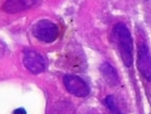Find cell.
Here are the masks:
<instances>
[{
  "mask_svg": "<svg viewBox=\"0 0 151 114\" xmlns=\"http://www.w3.org/2000/svg\"><path fill=\"white\" fill-rule=\"evenodd\" d=\"M137 68L143 77L151 81V53L147 45L141 44L137 52Z\"/></svg>",
  "mask_w": 151,
  "mask_h": 114,
  "instance_id": "5b68a950",
  "label": "cell"
},
{
  "mask_svg": "<svg viewBox=\"0 0 151 114\" xmlns=\"http://www.w3.org/2000/svg\"><path fill=\"white\" fill-rule=\"evenodd\" d=\"M104 103H105L106 107L108 108V110L111 112L112 114H123L122 111L120 110L119 106L117 105L116 99L114 98L113 95H108L104 100Z\"/></svg>",
  "mask_w": 151,
  "mask_h": 114,
  "instance_id": "ba28073f",
  "label": "cell"
},
{
  "mask_svg": "<svg viewBox=\"0 0 151 114\" xmlns=\"http://www.w3.org/2000/svg\"><path fill=\"white\" fill-rule=\"evenodd\" d=\"M111 38L124 65L131 67L133 65V40L128 27L124 23H117L112 29Z\"/></svg>",
  "mask_w": 151,
  "mask_h": 114,
  "instance_id": "6da1fadb",
  "label": "cell"
},
{
  "mask_svg": "<svg viewBox=\"0 0 151 114\" xmlns=\"http://www.w3.org/2000/svg\"><path fill=\"white\" fill-rule=\"evenodd\" d=\"M13 114H27L26 110L23 109V108H17L16 110L13 111Z\"/></svg>",
  "mask_w": 151,
  "mask_h": 114,
  "instance_id": "9c48e42d",
  "label": "cell"
},
{
  "mask_svg": "<svg viewBox=\"0 0 151 114\" xmlns=\"http://www.w3.org/2000/svg\"><path fill=\"white\" fill-rule=\"evenodd\" d=\"M37 0H6L3 5L4 11L8 13H17L31 8L36 4Z\"/></svg>",
  "mask_w": 151,
  "mask_h": 114,
  "instance_id": "8992f818",
  "label": "cell"
},
{
  "mask_svg": "<svg viewBox=\"0 0 151 114\" xmlns=\"http://www.w3.org/2000/svg\"><path fill=\"white\" fill-rule=\"evenodd\" d=\"M32 33L38 40L45 43L55 41L59 34L57 25L47 19L39 20L32 28Z\"/></svg>",
  "mask_w": 151,
  "mask_h": 114,
  "instance_id": "7a4b0ae2",
  "label": "cell"
},
{
  "mask_svg": "<svg viewBox=\"0 0 151 114\" xmlns=\"http://www.w3.org/2000/svg\"><path fill=\"white\" fill-rule=\"evenodd\" d=\"M63 83L69 93L77 97H86L90 92L89 86L82 78L77 75L66 74L63 77Z\"/></svg>",
  "mask_w": 151,
  "mask_h": 114,
  "instance_id": "3957f363",
  "label": "cell"
},
{
  "mask_svg": "<svg viewBox=\"0 0 151 114\" xmlns=\"http://www.w3.org/2000/svg\"><path fill=\"white\" fill-rule=\"evenodd\" d=\"M23 64L32 74L42 73L46 68L44 57L32 49H26L23 53Z\"/></svg>",
  "mask_w": 151,
  "mask_h": 114,
  "instance_id": "277c9868",
  "label": "cell"
},
{
  "mask_svg": "<svg viewBox=\"0 0 151 114\" xmlns=\"http://www.w3.org/2000/svg\"><path fill=\"white\" fill-rule=\"evenodd\" d=\"M100 72L102 76H103L104 80L110 86H117L119 84L120 80H119V76L117 73L116 69L112 66L110 63L108 62H104L100 65Z\"/></svg>",
  "mask_w": 151,
  "mask_h": 114,
  "instance_id": "52a82bcc",
  "label": "cell"
}]
</instances>
